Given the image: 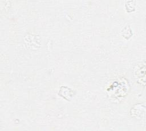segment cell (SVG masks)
<instances>
[{
    "mask_svg": "<svg viewBox=\"0 0 146 131\" xmlns=\"http://www.w3.org/2000/svg\"><path fill=\"white\" fill-rule=\"evenodd\" d=\"M121 79V81L119 82H113L107 89V91L112 95H114V96L117 97L116 98L125 96L128 92V83L124 78Z\"/></svg>",
    "mask_w": 146,
    "mask_h": 131,
    "instance_id": "1",
    "label": "cell"
},
{
    "mask_svg": "<svg viewBox=\"0 0 146 131\" xmlns=\"http://www.w3.org/2000/svg\"><path fill=\"white\" fill-rule=\"evenodd\" d=\"M75 94V91L67 86H62L58 92V95L67 100H71Z\"/></svg>",
    "mask_w": 146,
    "mask_h": 131,
    "instance_id": "2",
    "label": "cell"
},
{
    "mask_svg": "<svg viewBox=\"0 0 146 131\" xmlns=\"http://www.w3.org/2000/svg\"><path fill=\"white\" fill-rule=\"evenodd\" d=\"M134 108H135L136 110H137V111L135 112H130V115L132 117H142V116H144V115H142L143 113H145V107L143 106L141 104H137L135 105L133 107Z\"/></svg>",
    "mask_w": 146,
    "mask_h": 131,
    "instance_id": "3",
    "label": "cell"
},
{
    "mask_svg": "<svg viewBox=\"0 0 146 131\" xmlns=\"http://www.w3.org/2000/svg\"><path fill=\"white\" fill-rule=\"evenodd\" d=\"M145 66L144 65V66L142 67H140L137 69L136 70H135V75L136 76L137 78H139L140 79H141L142 77H145Z\"/></svg>",
    "mask_w": 146,
    "mask_h": 131,
    "instance_id": "4",
    "label": "cell"
}]
</instances>
